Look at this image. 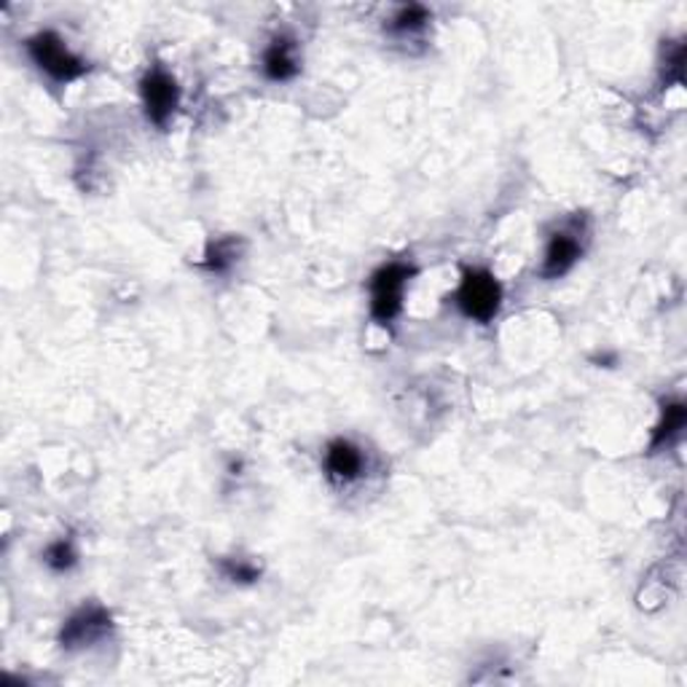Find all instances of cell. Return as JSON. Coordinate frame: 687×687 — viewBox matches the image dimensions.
<instances>
[{"mask_svg":"<svg viewBox=\"0 0 687 687\" xmlns=\"http://www.w3.org/2000/svg\"><path fill=\"white\" fill-rule=\"evenodd\" d=\"M261 70L275 84L293 81L298 73H301V57H298L296 41L290 35L272 38V44L264 48V57H261Z\"/></svg>","mask_w":687,"mask_h":687,"instance_id":"ba28073f","label":"cell"},{"mask_svg":"<svg viewBox=\"0 0 687 687\" xmlns=\"http://www.w3.org/2000/svg\"><path fill=\"white\" fill-rule=\"evenodd\" d=\"M242 253H245V240L240 234L218 236V240L207 242L202 255V269L210 275H229L236 264H240Z\"/></svg>","mask_w":687,"mask_h":687,"instance_id":"9c48e42d","label":"cell"},{"mask_svg":"<svg viewBox=\"0 0 687 687\" xmlns=\"http://www.w3.org/2000/svg\"><path fill=\"white\" fill-rule=\"evenodd\" d=\"M586 253V221L583 218H573L564 226L551 231L549 242H545L543 264H540V277L543 279H562L567 272Z\"/></svg>","mask_w":687,"mask_h":687,"instance_id":"277c9868","label":"cell"},{"mask_svg":"<svg viewBox=\"0 0 687 687\" xmlns=\"http://www.w3.org/2000/svg\"><path fill=\"white\" fill-rule=\"evenodd\" d=\"M502 285L500 279L491 275L484 266H465L462 279L454 290V307L459 309L462 318L489 325L502 309Z\"/></svg>","mask_w":687,"mask_h":687,"instance_id":"7a4b0ae2","label":"cell"},{"mask_svg":"<svg viewBox=\"0 0 687 687\" xmlns=\"http://www.w3.org/2000/svg\"><path fill=\"white\" fill-rule=\"evenodd\" d=\"M44 564L52 573H70L73 567L78 564V551L76 545H73L70 538H59L54 540V543L46 545L44 551Z\"/></svg>","mask_w":687,"mask_h":687,"instance_id":"7c38bea8","label":"cell"},{"mask_svg":"<svg viewBox=\"0 0 687 687\" xmlns=\"http://www.w3.org/2000/svg\"><path fill=\"white\" fill-rule=\"evenodd\" d=\"M687 424V406L683 400H664L661 403V419L653 428V437H650V454H658L661 448L672 446L679 435H683Z\"/></svg>","mask_w":687,"mask_h":687,"instance_id":"30bf717a","label":"cell"},{"mask_svg":"<svg viewBox=\"0 0 687 687\" xmlns=\"http://www.w3.org/2000/svg\"><path fill=\"white\" fill-rule=\"evenodd\" d=\"M113 629V618L108 612V607H102L100 601H89V605L78 607L73 616L65 620L63 629H59V647L63 650H84L92 647L95 642L106 640Z\"/></svg>","mask_w":687,"mask_h":687,"instance_id":"8992f818","label":"cell"},{"mask_svg":"<svg viewBox=\"0 0 687 687\" xmlns=\"http://www.w3.org/2000/svg\"><path fill=\"white\" fill-rule=\"evenodd\" d=\"M417 264L413 261L395 258L381 264L374 275L368 277V312L376 325H392L403 312L406 288L417 277Z\"/></svg>","mask_w":687,"mask_h":687,"instance_id":"6da1fadb","label":"cell"},{"mask_svg":"<svg viewBox=\"0 0 687 687\" xmlns=\"http://www.w3.org/2000/svg\"><path fill=\"white\" fill-rule=\"evenodd\" d=\"M221 573L229 577L231 583H240V586H253L261 580V567L251 558H221Z\"/></svg>","mask_w":687,"mask_h":687,"instance_id":"4fadbf2b","label":"cell"},{"mask_svg":"<svg viewBox=\"0 0 687 687\" xmlns=\"http://www.w3.org/2000/svg\"><path fill=\"white\" fill-rule=\"evenodd\" d=\"M140 100H143L145 119L159 130H167L175 111L180 106V87L178 78L173 76L164 65H151L140 78Z\"/></svg>","mask_w":687,"mask_h":687,"instance_id":"5b68a950","label":"cell"},{"mask_svg":"<svg viewBox=\"0 0 687 687\" xmlns=\"http://www.w3.org/2000/svg\"><path fill=\"white\" fill-rule=\"evenodd\" d=\"M430 22H433V11H430L428 5H419V3L400 5V9L392 14V20L387 22V33L406 38V35L422 33Z\"/></svg>","mask_w":687,"mask_h":687,"instance_id":"8fae6325","label":"cell"},{"mask_svg":"<svg viewBox=\"0 0 687 687\" xmlns=\"http://www.w3.org/2000/svg\"><path fill=\"white\" fill-rule=\"evenodd\" d=\"M24 52L33 59L35 68L52 78L54 84H73L89 73L87 59L78 57V54L65 44L63 35H57L54 30H41V33L30 35V38L24 41Z\"/></svg>","mask_w":687,"mask_h":687,"instance_id":"3957f363","label":"cell"},{"mask_svg":"<svg viewBox=\"0 0 687 687\" xmlns=\"http://www.w3.org/2000/svg\"><path fill=\"white\" fill-rule=\"evenodd\" d=\"M322 465H325V476L333 484H352L366 470V454H363L361 446L346 441V437H333L325 446Z\"/></svg>","mask_w":687,"mask_h":687,"instance_id":"52a82bcc","label":"cell"},{"mask_svg":"<svg viewBox=\"0 0 687 687\" xmlns=\"http://www.w3.org/2000/svg\"><path fill=\"white\" fill-rule=\"evenodd\" d=\"M591 363H594V366H599V368H601V363H605V368H612V366H618V355H607V352H605V355H601V352H599V355L591 357Z\"/></svg>","mask_w":687,"mask_h":687,"instance_id":"5bb4252c","label":"cell"}]
</instances>
